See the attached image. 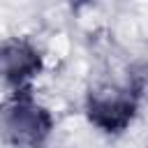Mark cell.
<instances>
[{
	"label": "cell",
	"mask_w": 148,
	"mask_h": 148,
	"mask_svg": "<svg viewBox=\"0 0 148 148\" xmlns=\"http://www.w3.org/2000/svg\"><path fill=\"white\" fill-rule=\"evenodd\" d=\"M42 69L39 51L25 39H9L0 44V81L23 88Z\"/></svg>",
	"instance_id": "cell-3"
},
{
	"label": "cell",
	"mask_w": 148,
	"mask_h": 148,
	"mask_svg": "<svg viewBox=\"0 0 148 148\" xmlns=\"http://www.w3.org/2000/svg\"><path fill=\"white\" fill-rule=\"evenodd\" d=\"M136 97L139 92L130 86H99L88 92L86 113L95 127L104 132H123L136 113Z\"/></svg>",
	"instance_id": "cell-2"
},
{
	"label": "cell",
	"mask_w": 148,
	"mask_h": 148,
	"mask_svg": "<svg viewBox=\"0 0 148 148\" xmlns=\"http://www.w3.org/2000/svg\"><path fill=\"white\" fill-rule=\"evenodd\" d=\"M53 130L51 113L28 90H16L0 104V139L14 148H39Z\"/></svg>",
	"instance_id": "cell-1"
}]
</instances>
